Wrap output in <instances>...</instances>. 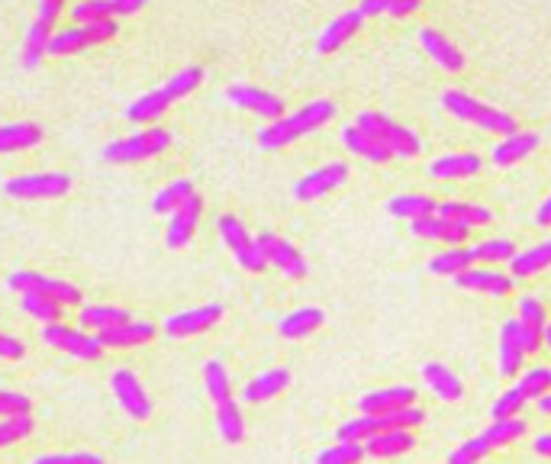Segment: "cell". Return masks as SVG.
Wrapping results in <instances>:
<instances>
[{"instance_id": "1", "label": "cell", "mask_w": 551, "mask_h": 464, "mask_svg": "<svg viewBox=\"0 0 551 464\" xmlns=\"http://www.w3.org/2000/svg\"><path fill=\"white\" fill-rule=\"evenodd\" d=\"M332 120H336V104H332V100H326V97L310 100V104L300 107L297 113H284L281 120H274L265 129H258V145L261 149H268V152L284 149V145L316 133V129H323Z\"/></svg>"}, {"instance_id": "2", "label": "cell", "mask_w": 551, "mask_h": 464, "mask_svg": "<svg viewBox=\"0 0 551 464\" xmlns=\"http://www.w3.org/2000/svg\"><path fill=\"white\" fill-rule=\"evenodd\" d=\"M200 84H203V68H197V65L181 68L178 75H171L162 87H155V91L136 97L133 104L126 107V120L139 123V126H155V120L174 104V100L194 94Z\"/></svg>"}, {"instance_id": "3", "label": "cell", "mask_w": 551, "mask_h": 464, "mask_svg": "<svg viewBox=\"0 0 551 464\" xmlns=\"http://www.w3.org/2000/svg\"><path fill=\"white\" fill-rule=\"evenodd\" d=\"M442 107L458 116L464 123H474L477 129H484V133H500V136H513L519 133V123L513 120L510 113H503L497 107L484 104V100H477L464 91H445L442 94Z\"/></svg>"}, {"instance_id": "4", "label": "cell", "mask_w": 551, "mask_h": 464, "mask_svg": "<svg viewBox=\"0 0 551 464\" xmlns=\"http://www.w3.org/2000/svg\"><path fill=\"white\" fill-rule=\"evenodd\" d=\"M171 149V133L162 126H149V129H139V133L126 136V139H116L110 142L100 158L107 165H139V162H149V158L162 155Z\"/></svg>"}, {"instance_id": "5", "label": "cell", "mask_w": 551, "mask_h": 464, "mask_svg": "<svg viewBox=\"0 0 551 464\" xmlns=\"http://www.w3.org/2000/svg\"><path fill=\"white\" fill-rule=\"evenodd\" d=\"M358 129H365L371 139H377L384 145V149L394 155V158H413L423 149V142H419L410 129L400 126L397 120H390L384 113H371V110H361L358 120H355Z\"/></svg>"}, {"instance_id": "6", "label": "cell", "mask_w": 551, "mask_h": 464, "mask_svg": "<svg viewBox=\"0 0 551 464\" xmlns=\"http://www.w3.org/2000/svg\"><path fill=\"white\" fill-rule=\"evenodd\" d=\"M116 33H120V23L116 20H94V23H78L68 26L62 33H55L49 42V55H78L94 46H104Z\"/></svg>"}, {"instance_id": "7", "label": "cell", "mask_w": 551, "mask_h": 464, "mask_svg": "<svg viewBox=\"0 0 551 464\" xmlns=\"http://www.w3.org/2000/svg\"><path fill=\"white\" fill-rule=\"evenodd\" d=\"M216 229H220V236L226 242V249L232 252V258H236L245 271L261 274L268 268L265 255H261V249H258V239L252 236L249 229H245V223L239 220V216L223 213L220 220H216Z\"/></svg>"}, {"instance_id": "8", "label": "cell", "mask_w": 551, "mask_h": 464, "mask_svg": "<svg viewBox=\"0 0 551 464\" xmlns=\"http://www.w3.org/2000/svg\"><path fill=\"white\" fill-rule=\"evenodd\" d=\"M71 191V178L65 171H39V174H17L4 181V194L13 200H58Z\"/></svg>"}, {"instance_id": "9", "label": "cell", "mask_w": 551, "mask_h": 464, "mask_svg": "<svg viewBox=\"0 0 551 464\" xmlns=\"http://www.w3.org/2000/svg\"><path fill=\"white\" fill-rule=\"evenodd\" d=\"M42 342L65 355H75L81 361H97L104 355V345L97 342V336H91V332H84V329H75V326H65V323L42 326Z\"/></svg>"}, {"instance_id": "10", "label": "cell", "mask_w": 551, "mask_h": 464, "mask_svg": "<svg viewBox=\"0 0 551 464\" xmlns=\"http://www.w3.org/2000/svg\"><path fill=\"white\" fill-rule=\"evenodd\" d=\"M258 249H261V255H265L268 265H274L290 281H300V278H307L310 274L307 258L300 255V249H294V242L274 236V232H268V229L258 236Z\"/></svg>"}, {"instance_id": "11", "label": "cell", "mask_w": 551, "mask_h": 464, "mask_svg": "<svg viewBox=\"0 0 551 464\" xmlns=\"http://www.w3.org/2000/svg\"><path fill=\"white\" fill-rule=\"evenodd\" d=\"M223 313H226L223 303H203V307L168 316L162 329H165V336H171V339H194V336H203V332L220 323Z\"/></svg>"}, {"instance_id": "12", "label": "cell", "mask_w": 551, "mask_h": 464, "mask_svg": "<svg viewBox=\"0 0 551 464\" xmlns=\"http://www.w3.org/2000/svg\"><path fill=\"white\" fill-rule=\"evenodd\" d=\"M348 174H352V168H348L345 162H329L323 168H313L307 171L303 178L294 184V197L303 200V203H313L319 197H326L332 191H339V187L348 181Z\"/></svg>"}, {"instance_id": "13", "label": "cell", "mask_w": 551, "mask_h": 464, "mask_svg": "<svg viewBox=\"0 0 551 464\" xmlns=\"http://www.w3.org/2000/svg\"><path fill=\"white\" fill-rule=\"evenodd\" d=\"M110 390L116 403L123 406V410L133 416V419H149L152 416V397L145 394V387L139 377L129 371V368H116L113 377H110Z\"/></svg>"}, {"instance_id": "14", "label": "cell", "mask_w": 551, "mask_h": 464, "mask_svg": "<svg viewBox=\"0 0 551 464\" xmlns=\"http://www.w3.org/2000/svg\"><path fill=\"white\" fill-rule=\"evenodd\" d=\"M226 100L229 104H236L239 110H249V113L261 116V120H268V123L284 116V100L278 94H268L252 84H232L226 91Z\"/></svg>"}, {"instance_id": "15", "label": "cell", "mask_w": 551, "mask_h": 464, "mask_svg": "<svg viewBox=\"0 0 551 464\" xmlns=\"http://www.w3.org/2000/svg\"><path fill=\"white\" fill-rule=\"evenodd\" d=\"M200 216H203V197L200 194L187 197L181 207L168 216V229H165L168 249H184V245L194 239V232L200 226Z\"/></svg>"}, {"instance_id": "16", "label": "cell", "mask_w": 551, "mask_h": 464, "mask_svg": "<svg viewBox=\"0 0 551 464\" xmlns=\"http://www.w3.org/2000/svg\"><path fill=\"white\" fill-rule=\"evenodd\" d=\"M413 403H416V387L397 384V387H384V390H374V394H365L358 400V410L368 416H387Z\"/></svg>"}, {"instance_id": "17", "label": "cell", "mask_w": 551, "mask_h": 464, "mask_svg": "<svg viewBox=\"0 0 551 464\" xmlns=\"http://www.w3.org/2000/svg\"><path fill=\"white\" fill-rule=\"evenodd\" d=\"M455 284L487 297H506L513 290V274H503L497 268H468L464 274H458Z\"/></svg>"}, {"instance_id": "18", "label": "cell", "mask_w": 551, "mask_h": 464, "mask_svg": "<svg viewBox=\"0 0 551 464\" xmlns=\"http://www.w3.org/2000/svg\"><path fill=\"white\" fill-rule=\"evenodd\" d=\"M519 326H522V342H526V355L539 352V345L545 342V326L548 316L539 297H522L519 300Z\"/></svg>"}, {"instance_id": "19", "label": "cell", "mask_w": 551, "mask_h": 464, "mask_svg": "<svg viewBox=\"0 0 551 464\" xmlns=\"http://www.w3.org/2000/svg\"><path fill=\"white\" fill-rule=\"evenodd\" d=\"M410 232H416L419 239H439L445 242L448 249H455V245H461L464 239L471 236V229L468 226H461V223H452V220H445V216L439 213H432V216H419V220H410Z\"/></svg>"}, {"instance_id": "20", "label": "cell", "mask_w": 551, "mask_h": 464, "mask_svg": "<svg viewBox=\"0 0 551 464\" xmlns=\"http://www.w3.org/2000/svg\"><path fill=\"white\" fill-rule=\"evenodd\" d=\"M526 365V342H522L519 319H506L500 329V374L516 377Z\"/></svg>"}, {"instance_id": "21", "label": "cell", "mask_w": 551, "mask_h": 464, "mask_svg": "<svg viewBox=\"0 0 551 464\" xmlns=\"http://www.w3.org/2000/svg\"><path fill=\"white\" fill-rule=\"evenodd\" d=\"M481 155L474 152H448L439 155L435 162L429 165V178L435 181H464V178H474L481 171Z\"/></svg>"}, {"instance_id": "22", "label": "cell", "mask_w": 551, "mask_h": 464, "mask_svg": "<svg viewBox=\"0 0 551 464\" xmlns=\"http://www.w3.org/2000/svg\"><path fill=\"white\" fill-rule=\"evenodd\" d=\"M419 46H423V52L445 71H461L464 68V55L458 52V46L452 39L439 33V29H432V26L419 29Z\"/></svg>"}, {"instance_id": "23", "label": "cell", "mask_w": 551, "mask_h": 464, "mask_svg": "<svg viewBox=\"0 0 551 464\" xmlns=\"http://www.w3.org/2000/svg\"><path fill=\"white\" fill-rule=\"evenodd\" d=\"M126 323H133V316L123 307H113V303H81L78 307V329L84 332H104Z\"/></svg>"}, {"instance_id": "24", "label": "cell", "mask_w": 551, "mask_h": 464, "mask_svg": "<svg viewBox=\"0 0 551 464\" xmlns=\"http://www.w3.org/2000/svg\"><path fill=\"white\" fill-rule=\"evenodd\" d=\"M539 136L535 133H513V136H503V142H497L490 149V158H493V165L497 168H510V165H519V162H526V158L539 149Z\"/></svg>"}, {"instance_id": "25", "label": "cell", "mask_w": 551, "mask_h": 464, "mask_svg": "<svg viewBox=\"0 0 551 464\" xmlns=\"http://www.w3.org/2000/svg\"><path fill=\"white\" fill-rule=\"evenodd\" d=\"M155 326L152 323H126V326H113V329H104V332H94L97 342L104 348H116V352H123V348H139L145 342L155 339Z\"/></svg>"}, {"instance_id": "26", "label": "cell", "mask_w": 551, "mask_h": 464, "mask_svg": "<svg viewBox=\"0 0 551 464\" xmlns=\"http://www.w3.org/2000/svg\"><path fill=\"white\" fill-rule=\"evenodd\" d=\"M361 23H365V17H361L358 10H348V13H342V17L332 20V23L323 29V36H319V42H316L319 55H332V52H339V49L345 46V42L358 33Z\"/></svg>"}, {"instance_id": "27", "label": "cell", "mask_w": 551, "mask_h": 464, "mask_svg": "<svg viewBox=\"0 0 551 464\" xmlns=\"http://www.w3.org/2000/svg\"><path fill=\"white\" fill-rule=\"evenodd\" d=\"M46 139L39 123H4L0 126V155H13V152H26V149H36V145Z\"/></svg>"}, {"instance_id": "28", "label": "cell", "mask_w": 551, "mask_h": 464, "mask_svg": "<svg viewBox=\"0 0 551 464\" xmlns=\"http://www.w3.org/2000/svg\"><path fill=\"white\" fill-rule=\"evenodd\" d=\"M287 384H290V371L287 368H271L265 374L252 377V381L242 387V400L245 403H268L278 394H284Z\"/></svg>"}, {"instance_id": "29", "label": "cell", "mask_w": 551, "mask_h": 464, "mask_svg": "<svg viewBox=\"0 0 551 464\" xmlns=\"http://www.w3.org/2000/svg\"><path fill=\"white\" fill-rule=\"evenodd\" d=\"M413 445H416V439H413L410 429H384V432H377L374 439L365 442V452L371 458H397V455L410 452Z\"/></svg>"}, {"instance_id": "30", "label": "cell", "mask_w": 551, "mask_h": 464, "mask_svg": "<svg viewBox=\"0 0 551 464\" xmlns=\"http://www.w3.org/2000/svg\"><path fill=\"white\" fill-rule=\"evenodd\" d=\"M342 142H345V149L352 152V155H361L365 162H371V165H387L390 155L387 149L377 139H371L365 129H358V126H345L342 129Z\"/></svg>"}, {"instance_id": "31", "label": "cell", "mask_w": 551, "mask_h": 464, "mask_svg": "<svg viewBox=\"0 0 551 464\" xmlns=\"http://www.w3.org/2000/svg\"><path fill=\"white\" fill-rule=\"evenodd\" d=\"M423 381L429 384V390L439 400H448V403H455L464 397V384H461V377L452 374L445 365H439V361H429V365H423Z\"/></svg>"}, {"instance_id": "32", "label": "cell", "mask_w": 551, "mask_h": 464, "mask_svg": "<svg viewBox=\"0 0 551 464\" xmlns=\"http://www.w3.org/2000/svg\"><path fill=\"white\" fill-rule=\"evenodd\" d=\"M52 23L46 20H36L33 26L26 29V36H23V52H20V62L23 68H39L42 58L49 55V42H52Z\"/></svg>"}, {"instance_id": "33", "label": "cell", "mask_w": 551, "mask_h": 464, "mask_svg": "<svg viewBox=\"0 0 551 464\" xmlns=\"http://www.w3.org/2000/svg\"><path fill=\"white\" fill-rule=\"evenodd\" d=\"M435 213L445 216V220H452V223H461V226H487L493 220V213L487 207H481V203H468V200H445L435 207Z\"/></svg>"}, {"instance_id": "34", "label": "cell", "mask_w": 551, "mask_h": 464, "mask_svg": "<svg viewBox=\"0 0 551 464\" xmlns=\"http://www.w3.org/2000/svg\"><path fill=\"white\" fill-rule=\"evenodd\" d=\"M323 323H326V313L319 310V307H300V310H294L290 316H284L278 329H281L284 339H307Z\"/></svg>"}, {"instance_id": "35", "label": "cell", "mask_w": 551, "mask_h": 464, "mask_svg": "<svg viewBox=\"0 0 551 464\" xmlns=\"http://www.w3.org/2000/svg\"><path fill=\"white\" fill-rule=\"evenodd\" d=\"M545 268H551V239L542 242V245H532V249H526V252H516V258L510 261L513 281H526V278H532V274H539Z\"/></svg>"}, {"instance_id": "36", "label": "cell", "mask_w": 551, "mask_h": 464, "mask_svg": "<svg viewBox=\"0 0 551 464\" xmlns=\"http://www.w3.org/2000/svg\"><path fill=\"white\" fill-rule=\"evenodd\" d=\"M216 432H220V439L229 445H239L245 439V419H242V406L236 400L216 403Z\"/></svg>"}, {"instance_id": "37", "label": "cell", "mask_w": 551, "mask_h": 464, "mask_svg": "<svg viewBox=\"0 0 551 464\" xmlns=\"http://www.w3.org/2000/svg\"><path fill=\"white\" fill-rule=\"evenodd\" d=\"M468 268H474V255H471V249H461V245L429 258V271L442 274V278H458V274H464Z\"/></svg>"}, {"instance_id": "38", "label": "cell", "mask_w": 551, "mask_h": 464, "mask_svg": "<svg viewBox=\"0 0 551 464\" xmlns=\"http://www.w3.org/2000/svg\"><path fill=\"white\" fill-rule=\"evenodd\" d=\"M384 416H368V413H361L355 419H348V423L339 426L336 432V439L339 442H358V445H365L368 439H374L377 432H384Z\"/></svg>"}, {"instance_id": "39", "label": "cell", "mask_w": 551, "mask_h": 464, "mask_svg": "<svg viewBox=\"0 0 551 464\" xmlns=\"http://www.w3.org/2000/svg\"><path fill=\"white\" fill-rule=\"evenodd\" d=\"M194 194H197V191H194V181H187V178L171 181L168 187H162V191H158V194L152 197V213H158V216H171L187 197H194Z\"/></svg>"}, {"instance_id": "40", "label": "cell", "mask_w": 551, "mask_h": 464, "mask_svg": "<svg viewBox=\"0 0 551 464\" xmlns=\"http://www.w3.org/2000/svg\"><path fill=\"white\" fill-rule=\"evenodd\" d=\"M526 429H529L526 419H519V416H513V419H493V423L481 432V439L490 445V452H493V448H503V445L522 439Z\"/></svg>"}, {"instance_id": "41", "label": "cell", "mask_w": 551, "mask_h": 464, "mask_svg": "<svg viewBox=\"0 0 551 464\" xmlns=\"http://www.w3.org/2000/svg\"><path fill=\"white\" fill-rule=\"evenodd\" d=\"M435 203L426 194H400V197H390L387 200V210L390 216H406V220H419V216H432L435 213Z\"/></svg>"}, {"instance_id": "42", "label": "cell", "mask_w": 551, "mask_h": 464, "mask_svg": "<svg viewBox=\"0 0 551 464\" xmlns=\"http://www.w3.org/2000/svg\"><path fill=\"white\" fill-rule=\"evenodd\" d=\"M203 387H207V394L213 403H226L232 400V381H229V371L223 361L210 358L207 365H203Z\"/></svg>"}, {"instance_id": "43", "label": "cell", "mask_w": 551, "mask_h": 464, "mask_svg": "<svg viewBox=\"0 0 551 464\" xmlns=\"http://www.w3.org/2000/svg\"><path fill=\"white\" fill-rule=\"evenodd\" d=\"M23 310H26L29 316H33V319H39L42 326L62 323V313H65L62 303H55V300L46 297V294H23Z\"/></svg>"}, {"instance_id": "44", "label": "cell", "mask_w": 551, "mask_h": 464, "mask_svg": "<svg viewBox=\"0 0 551 464\" xmlns=\"http://www.w3.org/2000/svg\"><path fill=\"white\" fill-rule=\"evenodd\" d=\"M36 294H46L55 303H62V307H81V290L75 284L62 281V278H46V274H42Z\"/></svg>"}, {"instance_id": "45", "label": "cell", "mask_w": 551, "mask_h": 464, "mask_svg": "<svg viewBox=\"0 0 551 464\" xmlns=\"http://www.w3.org/2000/svg\"><path fill=\"white\" fill-rule=\"evenodd\" d=\"M471 255H474V261H487V265H500V261L510 265V261L516 258V245L510 239H487L481 245H474Z\"/></svg>"}, {"instance_id": "46", "label": "cell", "mask_w": 551, "mask_h": 464, "mask_svg": "<svg viewBox=\"0 0 551 464\" xmlns=\"http://www.w3.org/2000/svg\"><path fill=\"white\" fill-rule=\"evenodd\" d=\"M516 387L522 390L526 400H542L545 394H551V368H529L519 377Z\"/></svg>"}, {"instance_id": "47", "label": "cell", "mask_w": 551, "mask_h": 464, "mask_svg": "<svg viewBox=\"0 0 551 464\" xmlns=\"http://www.w3.org/2000/svg\"><path fill=\"white\" fill-rule=\"evenodd\" d=\"M36 423L33 416H13V419H0V448H10L17 442H26L33 435Z\"/></svg>"}, {"instance_id": "48", "label": "cell", "mask_w": 551, "mask_h": 464, "mask_svg": "<svg viewBox=\"0 0 551 464\" xmlns=\"http://www.w3.org/2000/svg\"><path fill=\"white\" fill-rule=\"evenodd\" d=\"M365 445L358 442H339L332 448H323V452L316 455V464H358L361 458H365Z\"/></svg>"}, {"instance_id": "49", "label": "cell", "mask_w": 551, "mask_h": 464, "mask_svg": "<svg viewBox=\"0 0 551 464\" xmlns=\"http://www.w3.org/2000/svg\"><path fill=\"white\" fill-rule=\"evenodd\" d=\"M75 23H94V20H113V4L110 0H78L71 7Z\"/></svg>"}, {"instance_id": "50", "label": "cell", "mask_w": 551, "mask_h": 464, "mask_svg": "<svg viewBox=\"0 0 551 464\" xmlns=\"http://www.w3.org/2000/svg\"><path fill=\"white\" fill-rule=\"evenodd\" d=\"M522 410H526V397H522L519 387H513V390H506V394H500L497 400H493L490 419H513Z\"/></svg>"}, {"instance_id": "51", "label": "cell", "mask_w": 551, "mask_h": 464, "mask_svg": "<svg viewBox=\"0 0 551 464\" xmlns=\"http://www.w3.org/2000/svg\"><path fill=\"white\" fill-rule=\"evenodd\" d=\"M490 455V445L477 435V439L458 445L455 452H448V464H481Z\"/></svg>"}, {"instance_id": "52", "label": "cell", "mask_w": 551, "mask_h": 464, "mask_svg": "<svg viewBox=\"0 0 551 464\" xmlns=\"http://www.w3.org/2000/svg\"><path fill=\"white\" fill-rule=\"evenodd\" d=\"M13 416H33V400L17 390H0V419H13Z\"/></svg>"}, {"instance_id": "53", "label": "cell", "mask_w": 551, "mask_h": 464, "mask_svg": "<svg viewBox=\"0 0 551 464\" xmlns=\"http://www.w3.org/2000/svg\"><path fill=\"white\" fill-rule=\"evenodd\" d=\"M423 419H426V413L413 403V406H403V410L387 413V416H384V426H387V429H410V432H413L416 426H423Z\"/></svg>"}, {"instance_id": "54", "label": "cell", "mask_w": 551, "mask_h": 464, "mask_svg": "<svg viewBox=\"0 0 551 464\" xmlns=\"http://www.w3.org/2000/svg\"><path fill=\"white\" fill-rule=\"evenodd\" d=\"M29 464H107L94 452H52V455H36Z\"/></svg>"}, {"instance_id": "55", "label": "cell", "mask_w": 551, "mask_h": 464, "mask_svg": "<svg viewBox=\"0 0 551 464\" xmlns=\"http://www.w3.org/2000/svg\"><path fill=\"white\" fill-rule=\"evenodd\" d=\"M26 355V342L10 336V332H0V361H20Z\"/></svg>"}, {"instance_id": "56", "label": "cell", "mask_w": 551, "mask_h": 464, "mask_svg": "<svg viewBox=\"0 0 551 464\" xmlns=\"http://www.w3.org/2000/svg\"><path fill=\"white\" fill-rule=\"evenodd\" d=\"M394 4H397V0H361L358 13H361V17H377V13H390V10H394Z\"/></svg>"}, {"instance_id": "57", "label": "cell", "mask_w": 551, "mask_h": 464, "mask_svg": "<svg viewBox=\"0 0 551 464\" xmlns=\"http://www.w3.org/2000/svg\"><path fill=\"white\" fill-rule=\"evenodd\" d=\"M65 4H68V0H39V20L55 23L58 13L65 10Z\"/></svg>"}, {"instance_id": "58", "label": "cell", "mask_w": 551, "mask_h": 464, "mask_svg": "<svg viewBox=\"0 0 551 464\" xmlns=\"http://www.w3.org/2000/svg\"><path fill=\"white\" fill-rule=\"evenodd\" d=\"M113 4V20L116 17H133V13H139L145 7V0H110Z\"/></svg>"}, {"instance_id": "59", "label": "cell", "mask_w": 551, "mask_h": 464, "mask_svg": "<svg viewBox=\"0 0 551 464\" xmlns=\"http://www.w3.org/2000/svg\"><path fill=\"white\" fill-rule=\"evenodd\" d=\"M419 4H423V0H397L394 10H390V13H394L397 20H403V17H410V13H416Z\"/></svg>"}, {"instance_id": "60", "label": "cell", "mask_w": 551, "mask_h": 464, "mask_svg": "<svg viewBox=\"0 0 551 464\" xmlns=\"http://www.w3.org/2000/svg\"><path fill=\"white\" fill-rule=\"evenodd\" d=\"M535 223H539L542 229H548V226H551V197H545V200H542V207L535 210Z\"/></svg>"}, {"instance_id": "61", "label": "cell", "mask_w": 551, "mask_h": 464, "mask_svg": "<svg viewBox=\"0 0 551 464\" xmlns=\"http://www.w3.org/2000/svg\"><path fill=\"white\" fill-rule=\"evenodd\" d=\"M535 448V455H542V458H551V432H542L539 439L532 442Z\"/></svg>"}, {"instance_id": "62", "label": "cell", "mask_w": 551, "mask_h": 464, "mask_svg": "<svg viewBox=\"0 0 551 464\" xmlns=\"http://www.w3.org/2000/svg\"><path fill=\"white\" fill-rule=\"evenodd\" d=\"M539 410H542L545 416H551V394H545V397L539 400Z\"/></svg>"}, {"instance_id": "63", "label": "cell", "mask_w": 551, "mask_h": 464, "mask_svg": "<svg viewBox=\"0 0 551 464\" xmlns=\"http://www.w3.org/2000/svg\"><path fill=\"white\" fill-rule=\"evenodd\" d=\"M545 345H548V348H551V323H548V326H545Z\"/></svg>"}]
</instances>
